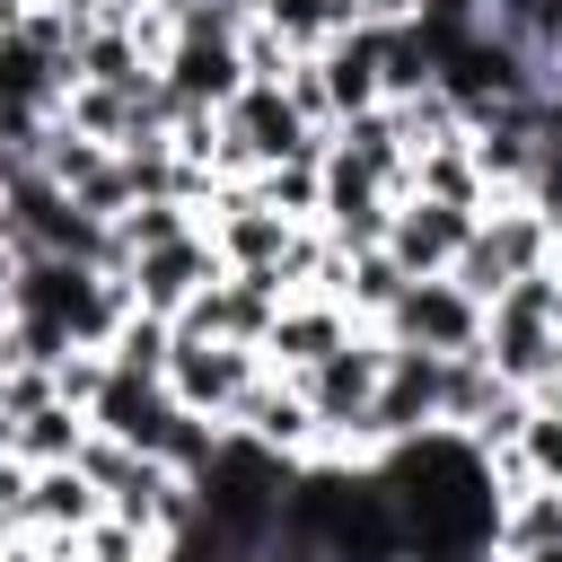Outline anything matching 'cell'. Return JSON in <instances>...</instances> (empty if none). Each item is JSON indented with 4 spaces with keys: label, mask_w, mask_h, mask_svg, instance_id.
Wrapping results in <instances>:
<instances>
[{
    "label": "cell",
    "mask_w": 562,
    "mask_h": 562,
    "mask_svg": "<svg viewBox=\"0 0 562 562\" xmlns=\"http://www.w3.org/2000/svg\"><path fill=\"white\" fill-rule=\"evenodd\" d=\"M395 290H404V272H395V255H386V246H360V255H342V281H334V299H342L360 325H378V316L395 307Z\"/></svg>",
    "instance_id": "cell-25"
},
{
    "label": "cell",
    "mask_w": 562,
    "mask_h": 562,
    "mask_svg": "<svg viewBox=\"0 0 562 562\" xmlns=\"http://www.w3.org/2000/svg\"><path fill=\"white\" fill-rule=\"evenodd\" d=\"M474 220L483 211H457V202H430V193H404L395 211H386V255H395V272L404 281H430V272H448L457 263V246L474 237Z\"/></svg>",
    "instance_id": "cell-11"
},
{
    "label": "cell",
    "mask_w": 562,
    "mask_h": 562,
    "mask_svg": "<svg viewBox=\"0 0 562 562\" xmlns=\"http://www.w3.org/2000/svg\"><path fill=\"white\" fill-rule=\"evenodd\" d=\"M220 430H246V439H263L272 457H290V465H307V457H325V430H316V413H307V395H299V378L290 369H255V386L228 404V422Z\"/></svg>",
    "instance_id": "cell-9"
},
{
    "label": "cell",
    "mask_w": 562,
    "mask_h": 562,
    "mask_svg": "<svg viewBox=\"0 0 562 562\" xmlns=\"http://www.w3.org/2000/svg\"><path fill=\"white\" fill-rule=\"evenodd\" d=\"M386 334L378 325H360L351 342H334L316 369H299V395H307V413H316V430H325V457H342V465H360V413H369V395H378V378H386Z\"/></svg>",
    "instance_id": "cell-4"
},
{
    "label": "cell",
    "mask_w": 562,
    "mask_h": 562,
    "mask_svg": "<svg viewBox=\"0 0 562 562\" xmlns=\"http://www.w3.org/2000/svg\"><path fill=\"white\" fill-rule=\"evenodd\" d=\"M413 193L457 202V211H483V202H492V193H483V167H474V149H465V132H457V140H430V149H413Z\"/></svg>",
    "instance_id": "cell-22"
},
{
    "label": "cell",
    "mask_w": 562,
    "mask_h": 562,
    "mask_svg": "<svg viewBox=\"0 0 562 562\" xmlns=\"http://www.w3.org/2000/svg\"><path fill=\"white\" fill-rule=\"evenodd\" d=\"M263 351L255 342H211V334H176V360H167V395L202 422H228V404L255 386Z\"/></svg>",
    "instance_id": "cell-8"
},
{
    "label": "cell",
    "mask_w": 562,
    "mask_h": 562,
    "mask_svg": "<svg viewBox=\"0 0 562 562\" xmlns=\"http://www.w3.org/2000/svg\"><path fill=\"white\" fill-rule=\"evenodd\" d=\"M184 228H202L193 202H132V211L114 220V255L132 263V255H149V246H167V237H184Z\"/></svg>",
    "instance_id": "cell-27"
},
{
    "label": "cell",
    "mask_w": 562,
    "mask_h": 562,
    "mask_svg": "<svg viewBox=\"0 0 562 562\" xmlns=\"http://www.w3.org/2000/svg\"><path fill=\"white\" fill-rule=\"evenodd\" d=\"M26 9L35 0H0V35H26Z\"/></svg>",
    "instance_id": "cell-35"
},
{
    "label": "cell",
    "mask_w": 562,
    "mask_h": 562,
    "mask_svg": "<svg viewBox=\"0 0 562 562\" xmlns=\"http://www.w3.org/2000/svg\"><path fill=\"white\" fill-rule=\"evenodd\" d=\"M281 158H325V132L290 105L281 79H246L220 105V176H255V167H281Z\"/></svg>",
    "instance_id": "cell-3"
},
{
    "label": "cell",
    "mask_w": 562,
    "mask_h": 562,
    "mask_svg": "<svg viewBox=\"0 0 562 562\" xmlns=\"http://www.w3.org/2000/svg\"><path fill=\"white\" fill-rule=\"evenodd\" d=\"M518 465L562 492V395H536V413H527V430H518Z\"/></svg>",
    "instance_id": "cell-28"
},
{
    "label": "cell",
    "mask_w": 562,
    "mask_h": 562,
    "mask_svg": "<svg viewBox=\"0 0 562 562\" xmlns=\"http://www.w3.org/2000/svg\"><path fill=\"white\" fill-rule=\"evenodd\" d=\"M79 79H97V88H149L158 70H149V53H140V35H132L123 18H88V35H79Z\"/></svg>",
    "instance_id": "cell-20"
},
{
    "label": "cell",
    "mask_w": 562,
    "mask_h": 562,
    "mask_svg": "<svg viewBox=\"0 0 562 562\" xmlns=\"http://www.w3.org/2000/svg\"><path fill=\"white\" fill-rule=\"evenodd\" d=\"M246 184H255L263 211H281V220H316V202H325V158H281V167H255Z\"/></svg>",
    "instance_id": "cell-26"
},
{
    "label": "cell",
    "mask_w": 562,
    "mask_h": 562,
    "mask_svg": "<svg viewBox=\"0 0 562 562\" xmlns=\"http://www.w3.org/2000/svg\"><path fill=\"white\" fill-rule=\"evenodd\" d=\"M422 0H360V26H413Z\"/></svg>",
    "instance_id": "cell-31"
},
{
    "label": "cell",
    "mask_w": 562,
    "mask_h": 562,
    "mask_svg": "<svg viewBox=\"0 0 562 562\" xmlns=\"http://www.w3.org/2000/svg\"><path fill=\"white\" fill-rule=\"evenodd\" d=\"M61 386H53V369H35V360H18L9 378H0V413L18 422V413H35V404H53Z\"/></svg>",
    "instance_id": "cell-29"
},
{
    "label": "cell",
    "mask_w": 562,
    "mask_h": 562,
    "mask_svg": "<svg viewBox=\"0 0 562 562\" xmlns=\"http://www.w3.org/2000/svg\"><path fill=\"white\" fill-rule=\"evenodd\" d=\"M0 562H53V544L35 527H18V536H0Z\"/></svg>",
    "instance_id": "cell-32"
},
{
    "label": "cell",
    "mask_w": 562,
    "mask_h": 562,
    "mask_svg": "<svg viewBox=\"0 0 562 562\" xmlns=\"http://www.w3.org/2000/svg\"><path fill=\"white\" fill-rule=\"evenodd\" d=\"M53 9H70V18H132L140 0H53Z\"/></svg>",
    "instance_id": "cell-33"
},
{
    "label": "cell",
    "mask_w": 562,
    "mask_h": 562,
    "mask_svg": "<svg viewBox=\"0 0 562 562\" xmlns=\"http://www.w3.org/2000/svg\"><path fill=\"white\" fill-rule=\"evenodd\" d=\"M79 439H88V413H79V404H61V395L9 422V457H26V465H70V457H79Z\"/></svg>",
    "instance_id": "cell-23"
},
{
    "label": "cell",
    "mask_w": 562,
    "mask_h": 562,
    "mask_svg": "<svg viewBox=\"0 0 562 562\" xmlns=\"http://www.w3.org/2000/svg\"><path fill=\"white\" fill-rule=\"evenodd\" d=\"M518 562H562V544H544V553H518Z\"/></svg>",
    "instance_id": "cell-36"
},
{
    "label": "cell",
    "mask_w": 562,
    "mask_h": 562,
    "mask_svg": "<svg viewBox=\"0 0 562 562\" xmlns=\"http://www.w3.org/2000/svg\"><path fill=\"white\" fill-rule=\"evenodd\" d=\"M18 369V325H9V299H0V378Z\"/></svg>",
    "instance_id": "cell-34"
},
{
    "label": "cell",
    "mask_w": 562,
    "mask_h": 562,
    "mask_svg": "<svg viewBox=\"0 0 562 562\" xmlns=\"http://www.w3.org/2000/svg\"><path fill=\"white\" fill-rule=\"evenodd\" d=\"M61 70L26 44V35H0V114H61Z\"/></svg>",
    "instance_id": "cell-21"
},
{
    "label": "cell",
    "mask_w": 562,
    "mask_h": 562,
    "mask_svg": "<svg viewBox=\"0 0 562 562\" xmlns=\"http://www.w3.org/2000/svg\"><path fill=\"white\" fill-rule=\"evenodd\" d=\"M544 544H562V492L553 483H527L492 518V562H518V553H544Z\"/></svg>",
    "instance_id": "cell-18"
},
{
    "label": "cell",
    "mask_w": 562,
    "mask_h": 562,
    "mask_svg": "<svg viewBox=\"0 0 562 562\" xmlns=\"http://www.w3.org/2000/svg\"><path fill=\"white\" fill-rule=\"evenodd\" d=\"M351 334H360V316H351L342 299H325V290H290L281 316L263 325V369H290V378H299V369H316V360H325L334 342H351Z\"/></svg>",
    "instance_id": "cell-14"
},
{
    "label": "cell",
    "mask_w": 562,
    "mask_h": 562,
    "mask_svg": "<svg viewBox=\"0 0 562 562\" xmlns=\"http://www.w3.org/2000/svg\"><path fill=\"white\" fill-rule=\"evenodd\" d=\"M176 422H184V404L167 395V378H123V369H105V386L88 395V430H105V439H123V448H140V457H167Z\"/></svg>",
    "instance_id": "cell-13"
},
{
    "label": "cell",
    "mask_w": 562,
    "mask_h": 562,
    "mask_svg": "<svg viewBox=\"0 0 562 562\" xmlns=\"http://www.w3.org/2000/svg\"><path fill=\"white\" fill-rule=\"evenodd\" d=\"M378 44H386L378 26H351V35H334V44L316 53V79H325V114H334V123L386 105V88H378Z\"/></svg>",
    "instance_id": "cell-16"
},
{
    "label": "cell",
    "mask_w": 562,
    "mask_h": 562,
    "mask_svg": "<svg viewBox=\"0 0 562 562\" xmlns=\"http://www.w3.org/2000/svg\"><path fill=\"white\" fill-rule=\"evenodd\" d=\"M492 18V0H422V26L430 35H465V26H483Z\"/></svg>",
    "instance_id": "cell-30"
},
{
    "label": "cell",
    "mask_w": 562,
    "mask_h": 562,
    "mask_svg": "<svg viewBox=\"0 0 562 562\" xmlns=\"http://www.w3.org/2000/svg\"><path fill=\"white\" fill-rule=\"evenodd\" d=\"M553 246H562V228L536 211V202H518V193H501V202H483V220H474V237L457 246V263H448V281L465 290V299H501L518 272H544L553 263Z\"/></svg>",
    "instance_id": "cell-2"
},
{
    "label": "cell",
    "mask_w": 562,
    "mask_h": 562,
    "mask_svg": "<svg viewBox=\"0 0 562 562\" xmlns=\"http://www.w3.org/2000/svg\"><path fill=\"white\" fill-rule=\"evenodd\" d=\"M553 334H562V325H553V263H544V272H518V281L483 307V342H474V351H483L509 386H536Z\"/></svg>",
    "instance_id": "cell-6"
},
{
    "label": "cell",
    "mask_w": 562,
    "mask_h": 562,
    "mask_svg": "<svg viewBox=\"0 0 562 562\" xmlns=\"http://www.w3.org/2000/svg\"><path fill=\"white\" fill-rule=\"evenodd\" d=\"M290 457H272L263 439H246V430H220L211 439V457L184 474L193 483V501H202V527H220L246 562L255 553H272L281 544V501H290Z\"/></svg>",
    "instance_id": "cell-1"
},
{
    "label": "cell",
    "mask_w": 562,
    "mask_h": 562,
    "mask_svg": "<svg viewBox=\"0 0 562 562\" xmlns=\"http://www.w3.org/2000/svg\"><path fill=\"white\" fill-rule=\"evenodd\" d=\"M158 88H167L176 114H220V105L246 88L237 35H176V44L158 53Z\"/></svg>",
    "instance_id": "cell-10"
},
{
    "label": "cell",
    "mask_w": 562,
    "mask_h": 562,
    "mask_svg": "<svg viewBox=\"0 0 562 562\" xmlns=\"http://www.w3.org/2000/svg\"><path fill=\"white\" fill-rule=\"evenodd\" d=\"M378 334L386 342H413V351H474L483 342V299H465L448 272H430V281H404L395 290V307L378 316Z\"/></svg>",
    "instance_id": "cell-7"
},
{
    "label": "cell",
    "mask_w": 562,
    "mask_h": 562,
    "mask_svg": "<svg viewBox=\"0 0 562 562\" xmlns=\"http://www.w3.org/2000/svg\"><path fill=\"white\" fill-rule=\"evenodd\" d=\"M88 518H105V492L79 474V457L26 474V527H35V536H79Z\"/></svg>",
    "instance_id": "cell-17"
},
{
    "label": "cell",
    "mask_w": 562,
    "mask_h": 562,
    "mask_svg": "<svg viewBox=\"0 0 562 562\" xmlns=\"http://www.w3.org/2000/svg\"><path fill=\"white\" fill-rule=\"evenodd\" d=\"M439 369H448V351H413V342H395L386 351V378H378V395H369V413H360V465H378L395 439H422V430H439Z\"/></svg>",
    "instance_id": "cell-5"
},
{
    "label": "cell",
    "mask_w": 562,
    "mask_h": 562,
    "mask_svg": "<svg viewBox=\"0 0 562 562\" xmlns=\"http://www.w3.org/2000/svg\"><path fill=\"white\" fill-rule=\"evenodd\" d=\"M255 26H272L290 53H325L334 35L360 26V0H255Z\"/></svg>",
    "instance_id": "cell-19"
},
{
    "label": "cell",
    "mask_w": 562,
    "mask_h": 562,
    "mask_svg": "<svg viewBox=\"0 0 562 562\" xmlns=\"http://www.w3.org/2000/svg\"><path fill=\"white\" fill-rule=\"evenodd\" d=\"M386 211H395V193H386L378 176H360L351 158H325V202H316V228H325L342 255L378 246V237H386Z\"/></svg>",
    "instance_id": "cell-15"
},
{
    "label": "cell",
    "mask_w": 562,
    "mask_h": 562,
    "mask_svg": "<svg viewBox=\"0 0 562 562\" xmlns=\"http://www.w3.org/2000/svg\"><path fill=\"white\" fill-rule=\"evenodd\" d=\"M167 360H176V325L149 316V307H132L105 334V369H123V378H167Z\"/></svg>",
    "instance_id": "cell-24"
},
{
    "label": "cell",
    "mask_w": 562,
    "mask_h": 562,
    "mask_svg": "<svg viewBox=\"0 0 562 562\" xmlns=\"http://www.w3.org/2000/svg\"><path fill=\"white\" fill-rule=\"evenodd\" d=\"M228 263H220V246L202 237V228H184V237H167V246H149V255H132L123 263V281H132V307H149V316H184V299L193 290H211Z\"/></svg>",
    "instance_id": "cell-12"
}]
</instances>
